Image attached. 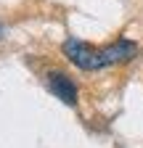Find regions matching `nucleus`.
I'll list each match as a JSON object with an SVG mask.
<instances>
[{
    "instance_id": "1",
    "label": "nucleus",
    "mask_w": 143,
    "mask_h": 148,
    "mask_svg": "<svg viewBox=\"0 0 143 148\" xmlns=\"http://www.w3.org/2000/svg\"><path fill=\"white\" fill-rule=\"evenodd\" d=\"M64 56L74 64V66H80V69H85V71H96V69H103V64H101V48H93L90 42H82V40H66L64 42Z\"/></svg>"
},
{
    "instance_id": "2",
    "label": "nucleus",
    "mask_w": 143,
    "mask_h": 148,
    "mask_svg": "<svg viewBox=\"0 0 143 148\" xmlns=\"http://www.w3.org/2000/svg\"><path fill=\"white\" fill-rule=\"evenodd\" d=\"M45 82H48V90H50L61 103H66V106H77V85L72 82L69 74H64V71H58V69H53V71L45 74Z\"/></svg>"
},
{
    "instance_id": "3",
    "label": "nucleus",
    "mask_w": 143,
    "mask_h": 148,
    "mask_svg": "<svg viewBox=\"0 0 143 148\" xmlns=\"http://www.w3.org/2000/svg\"><path fill=\"white\" fill-rule=\"evenodd\" d=\"M138 56V45L133 40H117L111 45L101 48V64L103 66H114V64H127Z\"/></svg>"
},
{
    "instance_id": "4",
    "label": "nucleus",
    "mask_w": 143,
    "mask_h": 148,
    "mask_svg": "<svg viewBox=\"0 0 143 148\" xmlns=\"http://www.w3.org/2000/svg\"><path fill=\"white\" fill-rule=\"evenodd\" d=\"M0 34H3V29H0Z\"/></svg>"
}]
</instances>
